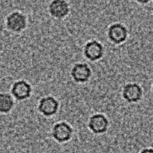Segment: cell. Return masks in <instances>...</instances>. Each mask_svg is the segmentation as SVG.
Here are the masks:
<instances>
[{
    "label": "cell",
    "instance_id": "cell-1",
    "mask_svg": "<svg viewBox=\"0 0 153 153\" xmlns=\"http://www.w3.org/2000/svg\"><path fill=\"white\" fill-rule=\"evenodd\" d=\"M88 129L95 134H102L107 131L109 121L103 114H95L91 116L88 123Z\"/></svg>",
    "mask_w": 153,
    "mask_h": 153
},
{
    "label": "cell",
    "instance_id": "cell-2",
    "mask_svg": "<svg viewBox=\"0 0 153 153\" xmlns=\"http://www.w3.org/2000/svg\"><path fill=\"white\" fill-rule=\"evenodd\" d=\"M73 129L68 123L59 122L52 127V137L55 141L63 143L69 141L73 137Z\"/></svg>",
    "mask_w": 153,
    "mask_h": 153
},
{
    "label": "cell",
    "instance_id": "cell-3",
    "mask_svg": "<svg viewBox=\"0 0 153 153\" xmlns=\"http://www.w3.org/2000/svg\"><path fill=\"white\" fill-rule=\"evenodd\" d=\"M143 95V88L137 83H128L123 88V97L128 103L139 102Z\"/></svg>",
    "mask_w": 153,
    "mask_h": 153
},
{
    "label": "cell",
    "instance_id": "cell-4",
    "mask_svg": "<svg viewBox=\"0 0 153 153\" xmlns=\"http://www.w3.org/2000/svg\"><path fill=\"white\" fill-rule=\"evenodd\" d=\"M27 18L22 13L13 12L6 18V27L13 32L19 33L26 28Z\"/></svg>",
    "mask_w": 153,
    "mask_h": 153
},
{
    "label": "cell",
    "instance_id": "cell-5",
    "mask_svg": "<svg viewBox=\"0 0 153 153\" xmlns=\"http://www.w3.org/2000/svg\"><path fill=\"white\" fill-rule=\"evenodd\" d=\"M107 36L110 41L114 44L120 45L127 40L128 31L125 25L120 23H115L108 29Z\"/></svg>",
    "mask_w": 153,
    "mask_h": 153
},
{
    "label": "cell",
    "instance_id": "cell-6",
    "mask_svg": "<svg viewBox=\"0 0 153 153\" xmlns=\"http://www.w3.org/2000/svg\"><path fill=\"white\" fill-rule=\"evenodd\" d=\"M38 111L44 116L51 117L54 116L59 109V103L56 98L52 96L42 97L38 104Z\"/></svg>",
    "mask_w": 153,
    "mask_h": 153
},
{
    "label": "cell",
    "instance_id": "cell-7",
    "mask_svg": "<svg viewBox=\"0 0 153 153\" xmlns=\"http://www.w3.org/2000/svg\"><path fill=\"white\" fill-rule=\"evenodd\" d=\"M105 49L100 42L95 40L88 41L84 49V56L91 61H96L102 58Z\"/></svg>",
    "mask_w": 153,
    "mask_h": 153
},
{
    "label": "cell",
    "instance_id": "cell-8",
    "mask_svg": "<svg viewBox=\"0 0 153 153\" xmlns=\"http://www.w3.org/2000/svg\"><path fill=\"white\" fill-rule=\"evenodd\" d=\"M32 93L30 84L25 80H18L13 85L11 93L17 100L22 101L29 98Z\"/></svg>",
    "mask_w": 153,
    "mask_h": 153
},
{
    "label": "cell",
    "instance_id": "cell-9",
    "mask_svg": "<svg viewBox=\"0 0 153 153\" xmlns=\"http://www.w3.org/2000/svg\"><path fill=\"white\" fill-rule=\"evenodd\" d=\"M71 76L76 83L84 84L90 79L92 75L91 68L86 63H79L73 67L71 70Z\"/></svg>",
    "mask_w": 153,
    "mask_h": 153
},
{
    "label": "cell",
    "instance_id": "cell-10",
    "mask_svg": "<svg viewBox=\"0 0 153 153\" xmlns=\"http://www.w3.org/2000/svg\"><path fill=\"white\" fill-rule=\"evenodd\" d=\"M51 16L57 19L64 18L68 15L70 6L64 0H54L51 1L48 6Z\"/></svg>",
    "mask_w": 153,
    "mask_h": 153
},
{
    "label": "cell",
    "instance_id": "cell-11",
    "mask_svg": "<svg viewBox=\"0 0 153 153\" xmlns=\"http://www.w3.org/2000/svg\"><path fill=\"white\" fill-rule=\"evenodd\" d=\"M14 107V100L13 97L7 93L0 94V111L2 114H7L11 111Z\"/></svg>",
    "mask_w": 153,
    "mask_h": 153
},
{
    "label": "cell",
    "instance_id": "cell-12",
    "mask_svg": "<svg viewBox=\"0 0 153 153\" xmlns=\"http://www.w3.org/2000/svg\"><path fill=\"white\" fill-rule=\"evenodd\" d=\"M139 153H153V148H143V150H141V152Z\"/></svg>",
    "mask_w": 153,
    "mask_h": 153
},
{
    "label": "cell",
    "instance_id": "cell-13",
    "mask_svg": "<svg viewBox=\"0 0 153 153\" xmlns=\"http://www.w3.org/2000/svg\"><path fill=\"white\" fill-rule=\"evenodd\" d=\"M152 92H153V83H152Z\"/></svg>",
    "mask_w": 153,
    "mask_h": 153
}]
</instances>
